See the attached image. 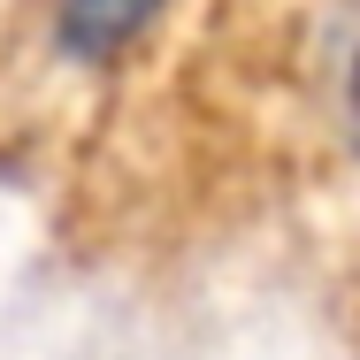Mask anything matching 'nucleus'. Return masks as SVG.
Returning <instances> with one entry per match:
<instances>
[{"label": "nucleus", "instance_id": "1", "mask_svg": "<svg viewBox=\"0 0 360 360\" xmlns=\"http://www.w3.org/2000/svg\"><path fill=\"white\" fill-rule=\"evenodd\" d=\"M161 15V0H62V39L84 62H108Z\"/></svg>", "mask_w": 360, "mask_h": 360}]
</instances>
